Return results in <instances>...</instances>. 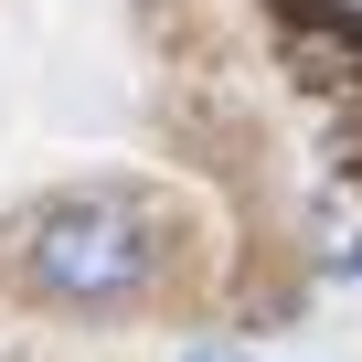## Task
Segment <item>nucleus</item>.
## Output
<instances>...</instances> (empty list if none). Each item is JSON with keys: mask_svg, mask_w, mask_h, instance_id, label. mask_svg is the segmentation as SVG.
Here are the masks:
<instances>
[{"mask_svg": "<svg viewBox=\"0 0 362 362\" xmlns=\"http://www.w3.org/2000/svg\"><path fill=\"white\" fill-rule=\"evenodd\" d=\"M160 256H170L160 224L117 192H75V203L33 214V235H22V277L54 309H128V298H149Z\"/></svg>", "mask_w": 362, "mask_h": 362, "instance_id": "f257e3e1", "label": "nucleus"}, {"mask_svg": "<svg viewBox=\"0 0 362 362\" xmlns=\"http://www.w3.org/2000/svg\"><path fill=\"white\" fill-rule=\"evenodd\" d=\"M320 267H341V277H362V224H330V235H320Z\"/></svg>", "mask_w": 362, "mask_h": 362, "instance_id": "f03ea898", "label": "nucleus"}, {"mask_svg": "<svg viewBox=\"0 0 362 362\" xmlns=\"http://www.w3.org/2000/svg\"><path fill=\"white\" fill-rule=\"evenodd\" d=\"M288 11H309V0H288ZM320 11H341V0H320Z\"/></svg>", "mask_w": 362, "mask_h": 362, "instance_id": "7ed1b4c3", "label": "nucleus"}, {"mask_svg": "<svg viewBox=\"0 0 362 362\" xmlns=\"http://www.w3.org/2000/svg\"><path fill=\"white\" fill-rule=\"evenodd\" d=\"M192 362H224V351H192Z\"/></svg>", "mask_w": 362, "mask_h": 362, "instance_id": "20e7f679", "label": "nucleus"}]
</instances>
